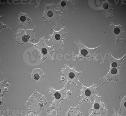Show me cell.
Segmentation results:
<instances>
[{"instance_id":"cell-12","label":"cell","mask_w":126,"mask_h":116,"mask_svg":"<svg viewBox=\"0 0 126 116\" xmlns=\"http://www.w3.org/2000/svg\"><path fill=\"white\" fill-rule=\"evenodd\" d=\"M119 68L110 67V70L107 74L101 79V80H102L106 78V82L102 84L101 86L106 83L108 80H109L108 83L111 80H113L114 83L115 81L120 82L119 78V77L120 76L119 74Z\"/></svg>"},{"instance_id":"cell-23","label":"cell","mask_w":126,"mask_h":116,"mask_svg":"<svg viewBox=\"0 0 126 116\" xmlns=\"http://www.w3.org/2000/svg\"><path fill=\"white\" fill-rule=\"evenodd\" d=\"M76 116H82V113L78 111L77 113Z\"/></svg>"},{"instance_id":"cell-14","label":"cell","mask_w":126,"mask_h":116,"mask_svg":"<svg viewBox=\"0 0 126 116\" xmlns=\"http://www.w3.org/2000/svg\"><path fill=\"white\" fill-rule=\"evenodd\" d=\"M17 21H19V25L23 27L24 25H26L27 28L31 22V19L27 16V14L23 13L21 12L19 13V18Z\"/></svg>"},{"instance_id":"cell-27","label":"cell","mask_w":126,"mask_h":116,"mask_svg":"<svg viewBox=\"0 0 126 116\" xmlns=\"http://www.w3.org/2000/svg\"><path fill=\"white\" fill-rule=\"evenodd\" d=\"M4 114H3L2 115V116H4Z\"/></svg>"},{"instance_id":"cell-11","label":"cell","mask_w":126,"mask_h":116,"mask_svg":"<svg viewBox=\"0 0 126 116\" xmlns=\"http://www.w3.org/2000/svg\"><path fill=\"white\" fill-rule=\"evenodd\" d=\"M123 27L120 24L118 26H115L112 23H110V29L113 32L116 36V41L115 44H116L117 42L121 40L123 42L126 41V39H124L125 32L123 31Z\"/></svg>"},{"instance_id":"cell-7","label":"cell","mask_w":126,"mask_h":116,"mask_svg":"<svg viewBox=\"0 0 126 116\" xmlns=\"http://www.w3.org/2000/svg\"><path fill=\"white\" fill-rule=\"evenodd\" d=\"M36 30L35 27L33 29H18L15 35L16 41L19 44L22 45L30 41L35 40L34 34Z\"/></svg>"},{"instance_id":"cell-9","label":"cell","mask_w":126,"mask_h":116,"mask_svg":"<svg viewBox=\"0 0 126 116\" xmlns=\"http://www.w3.org/2000/svg\"><path fill=\"white\" fill-rule=\"evenodd\" d=\"M95 82H94L93 85L89 87H86L81 84V86L82 89L79 90L81 91V94L77 97L76 98L81 97L82 98V100L80 103V105L84 102L87 101L93 104L91 101L90 97L93 94L94 91L100 86H97L95 84Z\"/></svg>"},{"instance_id":"cell-13","label":"cell","mask_w":126,"mask_h":116,"mask_svg":"<svg viewBox=\"0 0 126 116\" xmlns=\"http://www.w3.org/2000/svg\"><path fill=\"white\" fill-rule=\"evenodd\" d=\"M45 75V74L41 69L40 68H36L33 70L32 73L31 78L39 85Z\"/></svg>"},{"instance_id":"cell-19","label":"cell","mask_w":126,"mask_h":116,"mask_svg":"<svg viewBox=\"0 0 126 116\" xmlns=\"http://www.w3.org/2000/svg\"><path fill=\"white\" fill-rule=\"evenodd\" d=\"M112 109L114 112V115L113 116H121L117 113L114 108L113 107Z\"/></svg>"},{"instance_id":"cell-15","label":"cell","mask_w":126,"mask_h":116,"mask_svg":"<svg viewBox=\"0 0 126 116\" xmlns=\"http://www.w3.org/2000/svg\"><path fill=\"white\" fill-rule=\"evenodd\" d=\"M81 101L79 102L78 105L75 107H69V110L66 113V116H76L77 113L78 111L80 103Z\"/></svg>"},{"instance_id":"cell-25","label":"cell","mask_w":126,"mask_h":116,"mask_svg":"<svg viewBox=\"0 0 126 116\" xmlns=\"http://www.w3.org/2000/svg\"><path fill=\"white\" fill-rule=\"evenodd\" d=\"M7 88L6 87H5L4 89V91H6L7 90Z\"/></svg>"},{"instance_id":"cell-10","label":"cell","mask_w":126,"mask_h":116,"mask_svg":"<svg viewBox=\"0 0 126 116\" xmlns=\"http://www.w3.org/2000/svg\"><path fill=\"white\" fill-rule=\"evenodd\" d=\"M93 95L95 97V100L93 105V107L91 109L92 112L89 116H91L93 114L101 116V113L102 110H109L105 108V103H102L100 101V99L102 96L100 97L98 96V93L97 95H96L94 93Z\"/></svg>"},{"instance_id":"cell-1","label":"cell","mask_w":126,"mask_h":116,"mask_svg":"<svg viewBox=\"0 0 126 116\" xmlns=\"http://www.w3.org/2000/svg\"><path fill=\"white\" fill-rule=\"evenodd\" d=\"M47 102L45 96L39 92H34L25 103L28 107L27 109L34 114H39L44 110Z\"/></svg>"},{"instance_id":"cell-24","label":"cell","mask_w":126,"mask_h":116,"mask_svg":"<svg viewBox=\"0 0 126 116\" xmlns=\"http://www.w3.org/2000/svg\"><path fill=\"white\" fill-rule=\"evenodd\" d=\"M67 93L68 95H70L72 94L71 91L69 90H67Z\"/></svg>"},{"instance_id":"cell-20","label":"cell","mask_w":126,"mask_h":116,"mask_svg":"<svg viewBox=\"0 0 126 116\" xmlns=\"http://www.w3.org/2000/svg\"><path fill=\"white\" fill-rule=\"evenodd\" d=\"M25 116H36L34 115L33 113L31 112V113L28 114H26L25 115Z\"/></svg>"},{"instance_id":"cell-3","label":"cell","mask_w":126,"mask_h":116,"mask_svg":"<svg viewBox=\"0 0 126 116\" xmlns=\"http://www.w3.org/2000/svg\"><path fill=\"white\" fill-rule=\"evenodd\" d=\"M44 36L42 39H40L39 43L36 44H33L31 42L30 43L33 45L42 54V58L41 60L44 62L45 59L49 58L53 61H55L53 58V53L56 52V50L53 49L54 45L51 46H47L45 43Z\"/></svg>"},{"instance_id":"cell-21","label":"cell","mask_w":126,"mask_h":116,"mask_svg":"<svg viewBox=\"0 0 126 116\" xmlns=\"http://www.w3.org/2000/svg\"><path fill=\"white\" fill-rule=\"evenodd\" d=\"M103 8L106 9H107L108 8V4L106 3H105L103 4Z\"/></svg>"},{"instance_id":"cell-6","label":"cell","mask_w":126,"mask_h":116,"mask_svg":"<svg viewBox=\"0 0 126 116\" xmlns=\"http://www.w3.org/2000/svg\"><path fill=\"white\" fill-rule=\"evenodd\" d=\"M74 43L79 47V52L77 55L73 57L74 61H78L82 58L89 57L93 58L99 62L95 57L94 52L102 45L94 48H90L85 46L80 40L76 41Z\"/></svg>"},{"instance_id":"cell-8","label":"cell","mask_w":126,"mask_h":116,"mask_svg":"<svg viewBox=\"0 0 126 116\" xmlns=\"http://www.w3.org/2000/svg\"><path fill=\"white\" fill-rule=\"evenodd\" d=\"M53 34L52 35L49 34L50 38L47 41V43H50L53 44L56 46L59 51L63 49L64 45L63 41V39L67 34L66 28L63 29L58 31H55L53 29Z\"/></svg>"},{"instance_id":"cell-18","label":"cell","mask_w":126,"mask_h":116,"mask_svg":"<svg viewBox=\"0 0 126 116\" xmlns=\"http://www.w3.org/2000/svg\"><path fill=\"white\" fill-rule=\"evenodd\" d=\"M48 116H58L56 110H53L50 114L47 112Z\"/></svg>"},{"instance_id":"cell-22","label":"cell","mask_w":126,"mask_h":116,"mask_svg":"<svg viewBox=\"0 0 126 116\" xmlns=\"http://www.w3.org/2000/svg\"><path fill=\"white\" fill-rule=\"evenodd\" d=\"M3 99L2 97L0 98V108H1L3 104Z\"/></svg>"},{"instance_id":"cell-16","label":"cell","mask_w":126,"mask_h":116,"mask_svg":"<svg viewBox=\"0 0 126 116\" xmlns=\"http://www.w3.org/2000/svg\"><path fill=\"white\" fill-rule=\"evenodd\" d=\"M70 2L66 0H62L58 5L60 7L61 10L64 12V13L66 12L68 6Z\"/></svg>"},{"instance_id":"cell-4","label":"cell","mask_w":126,"mask_h":116,"mask_svg":"<svg viewBox=\"0 0 126 116\" xmlns=\"http://www.w3.org/2000/svg\"><path fill=\"white\" fill-rule=\"evenodd\" d=\"M65 67V69L61 67L59 72V73L64 75L66 77L67 81L65 85L67 86L68 84L72 83L74 84L76 86L79 88L76 84L77 81H78L81 84V82L78 80V77L79 75L83 73L82 71L77 72L74 69L73 66V68H71L67 64H64Z\"/></svg>"},{"instance_id":"cell-5","label":"cell","mask_w":126,"mask_h":116,"mask_svg":"<svg viewBox=\"0 0 126 116\" xmlns=\"http://www.w3.org/2000/svg\"><path fill=\"white\" fill-rule=\"evenodd\" d=\"M44 5L45 9L42 18L45 19V22H50L55 26L57 25V19L61 17L59 14V10L57 9L56 5L53 3L50 4L44 3Z\"/></svg>"},{"instance_id":"cell-17","label":"cell","mask_w":126,"mask_h":116,"mask_svg":"<svg viewBox=\"0 0 126 116\" xmlns=\"http://www.w3.org/2000/svg\"><path fill=\"white\" fill-rule=\"evenodd\" d=\"M121 107L125 113L126 112V96H125L122 99L121 104Z\"/></svg>"},{"instance_id":"cell-26","label":"cell","mask_w":126,"mask_h":116,"mask_svg":"<svg viewBox=\"0 0 126 116\" xmlns=\"http://www.w3.org/2000/svg\"><path fill=\"white\" fill-rule=\"evenodd\" d=\"M6 85L7 86H9V83H7L6 84Z\"/></svg>"},{"instance_id":"cell-2","label":"cell","mask_w":126,"mask_h":116,"mask_svg":"<svg viewBox=\"0 0 126 116\" xmlns=\"http://www.w3.org/2000/svg\"><path fill=\"white\" fill-rule=\"evenodd\" d=\"M66 86L65 85L61 89L59 90H56L50 87L48 89L49 93L52 96V98L54 99L53 101L50 102L52 103L49 107L56 110L57 114L59 115L60 114L59 112L58 107L60 106L61 102L63 100H70L66 98L68 95L67 93V90H66Z\"/></svg>"}]
</instances>
